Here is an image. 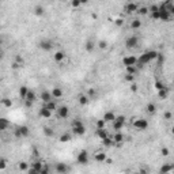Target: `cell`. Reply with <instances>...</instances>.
Returning <instances> with one entry per match:
<instances>
[{
	"instance_id": "cell-17",
	"label": "cell",
	"mask_w": 174,
	"mask_h": 174,
	"mask_svg": "<svg viewBox=\"0 0 174 174\" xmlns=\"http://www.w3.org/2000/svg\"><path fill=\"white\" fill-rule=\"evenodd\" d=\"M64 59H65V53H64L63 50H56V52H55V55H53V60H55L56 63H61Z\"/></svg>"
},
{
	"instance_id": "cell-37",
	"label": "cell",
	"mask_w": 174,
	"mask_h": 174,
	"mask_svg": "<svg viewBox=\"0 0 174 174\" xmlns=\"http://www.w3.org/2000/svg\"><path fill=\"white\" fill-rule=\"evenodd\" d=\"M1 105L4 106V107H11L13 106V101L10 100V98H3L1 100Z\"/></svg>"
},
{
	"instance_id": "cell-41",
	"label": "cell",
	"mask_w": 174,
	"mask_h": 174,
	"mask_svg": "<svg viewBox=\"0 0 174 174\" xmlns=\"http://www.w3.org/2000/svg\"><path fill=\"white\" fill-rule=\"evenodd\" d=\"M154 86H155V88L158 90V91H159V90H163V88H166V86H165V84H163L161 80H156Z\"/></svg>"
},
{
	"instance_id": "cell-13",
	"label": "cell",
	"mask_w": 174,
	"mask_h": 174,
	"mask_svg": "<svg viewBox=\"0 0 174 174\" xmlns=\"http://www.w3.org/2000/svg\"><path fill=\"white\" fill-rule=\"evenodd\" d=\"M50 94H52V98L53 100H59V98H61L63 97V90L60 88V87H53L52 88V91H50Z\"/></svg>"
},
{
	"instance_id": "cell-27",
	"label": "cell",
	"mask_w": 174,
	"mask_h": 174,
	"mask_svg": "<svg viewBox=\"0 0 174 174\" xmlns=\"http://www.w3.org/2000/svg\"><path fill=\"white\" fill-rule=\"evenodd\" d=\"M106 158H107V156H106L105 152H97V154L94 155V159L98 162V163H103V162L106 161Z\"/></svg>"
},
{
	"instance_id": "cell-55",
	"label": "cell",
	"mask_w": 174,
	"mask_h": 174,
	"mask_svg": "<svg viewBox=\"0 0 174 174\" xmlns=\"http://www.w3.org/2000/svg\"><path fill=\"white\" fill-rule=\"evenodd\" d=\"M130 90H132L133 93H136L137 91V84L136 83H130Z\"/></svg>"
},
{
	"instance_id": "cell-33",
	"label": "cell",
	"mask_w": 174,
	"mask_h": 174,
	"mask_svg": "<svg viewBox=\"0 0 174 174\" xmlns=\"http://www.w3.org/2000/svg\"><path fill=\"white\" fill-rule=\"evenodd\" d=\"M94 48H95V44H94V41L88 40V41L86 42V45H84V49H86L87 52H93Z\"/></svg>"
},
{
	"instance_id": "cell-18",
	"label": "cell",
	"mask_w": 174,
	"mask_h": 174,
	"mask_svg": "<svg viewBox=\"0 0 174 174\" xmlns=\"http://www.w3.org/2000/svg\"><path fill=\"white\" fill-rule=\"evenodd\" d=\"M78 102H79V105L86 106V105H88L90 98H88V95H86V94H79V97H78Z\"/></svg>"
},
{
	"instance_id": "cell-5",
	"label": "cell",
	"mask_w": 174,
	"mask_h": 174,
	"mask_svg": "<svg viewBox=\"0 0 174 174\" xmlns=\"http://www.w3.org/2000/svg\"><path fill=\"white\" fill-rule=\"evenodd\" d=\"M137 45H139V37L137 36H129V37L125 40L127 49H135Z\"/></svg>"
},
{
	"instance_id": "cell-34",
	"label": "cell",
	"mask_w": 174,
	"mask_h": 174,
	"mask_svg": "<svg viewBox=\"0 0 174 174\" xmlns=\"http://www.w3.org/2000/svg\"><path fill=\"white\" fill-rule=\"evenodd\" d=\"M18 169L20 171H27V170H29V163H27V162H19Z\"/></svg>"
},
{
	"instance_id": "cell-44",
	"label": "cell",
	"mask_w": 174,
	"mask_h": 174,
	"mask_svg": "<svg viewBox=\"0 0 174 174\" xmlns=\"http://www.w3.org/2000/svg\"><path fill=\"white\" fill-rule=\"evenodd\" d=\"M136 67H127V74L129 75H135L136 74Z\"/></svg>"
},
{
	"instance_id": "cell-3",
	"label": "cell",
	"mask_w": 174,
	"mask_h": 174,
	"mask_svg": "<svg viewBox=\"0 0 174 174\" xmlns=\"http://www.w3.org/2000/svg\"><path fill=\"white\" fill-rule=\"evenodd\" d=\"M158 7H159V10H158V11H159V20H163V22L170 20L173 15H170V14L167 13V10L165 8V3H161Z\"/></svg>"
},
{
	"instance_id": "cell-32",
	"label": "cell",
	"mask_w": 174,
	"mask_h": 174,
	"mask_svg": "<svg viewBox=\"0 0 174 174\" xmlns=\"http://www.w3.org/2000/svg\"><path fill=\"white\" fill-rule=\"evenodd\" d=\"M27 91H29V87L27 86H20V88H19V97L22 100H25L26 95H27Z\"/></svg>"
},
{
	"instance_id": "cell-6",
	"label": "cell",
	"mask_w": 174,
	"mask_h": 174,
	"mask_svg": "<svg viewBox=\"0 0 174 174\" xmlns=\"http://www.w3.org/2000/svg\"><path fill=\"white\" fill-rule=\"evenodd\" d=\"M88 161H90V158H88V152H87L86 150H82L80 152L76 155V162L79 165H87Z\"/></svg>"
},
{
	"instance_id": "cell-35",
	"label": "cell",
	"mask_w": 174,
	"mask_h": 174,
	"mask_svg": "<svg viewBox=\"0 0 174 174\" xmlns=\"http://www.w3.org/2000/svg\"><path fill=\"white\" fill-rule=\"evenodd\" d=\"M71 137H72V136H71V133H63L59 140H60L61 143H67V142H69V140H71Z\"/></svg>"
},
{
	"instance_id": "cell-8",
	"label": "cell",
	"mask_w": 174,
	"mask_h": 174,
	"mask_svg": "<svg viewBox=\"0 0 174 174\" xmlns=\"http://www.w3.org/2000/svg\"><path fill=\"white\" fill-rule=\"evenodd\" d=\"M136 63H137V57L136 56L129 55V56L123 57V64L125 65V68H127V67H136Z\"/></svg>"
},
{
	"instance_id": "cell-31",
	"label": "cell",
	"mask_w": 174,
	"mask_h": 174,
	"mask_svg": "<svg viewBox=\"0 0 174 174\" xmlns=\"http://www.w3.org/2000/svg\"><path fill=\"white\" fill-rule=\"evenodd\" d=\"M8 127H10L8 120H7V118H3V117L0 118V132H1V130H6Z\"/></svg>"
},
{
	"instance_id": "cell-12",
	"label": "cell",
	"mask_w": 174,
	"mask_h": 174,
	"mask_svg": "<svg viewBox=\"0 0 174 174\" xmlns=\"http://www.w3.org/2000/svg\"><path fill=\"white\" fill-rule=\"evenodd\" d=\"M40 98H41V101H42L44 103H48V102H50V101H53L52 94H50V91H48V90H44L42 93L40 94Z\"/></svg>"
},
{
	"instance_id": "cell-56",
	"label": "cell",
	"mask_w": 174,
	"mask_h": 174,
	"mask_svg": "<svg viewBox=\"0 0 174 174\" xmlns=\"http://www.w3.org/2000/svg\"><path fill=\"white\" fill-rule=\"evenodd\" d=\"M27 174H40V173H38L37 170H34L33 167H30L29 170H27Z\"/></svg>"
},
{
	"instance_id": "cell-40",
	"label": "cell",
	"mask_w": 174,
	"mask_h": 174,
	"mask_svg": "<svg viewBox=\"0 0 174 174\" xmlns=\"http://www.w3.org/2000/svg\"><path fill=\"white\" fill-rule=\"evenodd\" d=\"M98 48L102 50H105L106 48H107V42H106L105 40H101V41H98Z\"/></svg>"
},
{
	"instance_id": "cell-29",
	"label": "cell",
	"mask_w": 174,
	"mask_h": 174,
	"mask_svg": "<svg viewBox=\"0 0 174 174\" xmlns=\"http://www.w3.org/2000/svg\"><path fill=\"white\" fill-rule=\"evenodd\" d=\"M169 97V88L166 87V88H163V90H159L158 91V98L159 100H166Z\"/></svg>"
},
{
	"instance_id": "cell-10",
	"label": "cell",
	"mask_w": 174,
	"mask_h": 174,
	"mask_svg": "<svg viewBox=\"0 0 174 174\" xmlns=\"http://www.w3.org/2000/svg\"><path fill=\"white\" fill-rule=\"evenodd\" d=\"M38 46H40V49L44 50V52H50V50L53 49V42H52L50 40H42V41H40Z\"/></svg>"
},
{
	"instance_id": "cell-61",
	"label": "cell",
	"mask_w": 174,
	"mask_h": 174,
	"mask_svg": "<svg viewBox=\"0 0 174 174\" xmlns=\"http://www.w3.org/2000/svg\"><path fill=\"white\" fill-rule=\"evenodd\" d=\"M159 174H163V173H159Z\"/></svg>"
},
{
	"instance_id": "cell-53",
	"label": "cell",
	"mask_w": 174,
	"mask_h": 174,
	"mask_svg": "<svg viewBox=\"0 0 174 174\" xmlns=\"http://www.w3.org/2000/svg\"><path fill=\"white\" fill-rule=\"evenodd\" d=\"M163 117H165V120H171L173 114H171V112H166L165 114H163Z\"/></svg>"
},
{
	"instance_id": "cell-60",
	"label": "cell",
	"mask_w": 174,
	"mask_h": 174,
	"mask_svg": "<svg viewBox=\"0 0 174 174\" xmlns=\"http://www.w3.org/2000/svg\"><path fill=\"white\" fill-rule=\"evenodd\" d=\"M132 174H139V173H137V171H136V173H132Z\"/></svg>"
},
{
	"instance_id": "cell-39",
	"label": "cell",
	"mask_w": 174,
	"mask_h": 174,
	"mask_svg": "<svg viewBox=\"0 0 174 174\" xmlns=\"http://www.w3.org/2000/svg\"><path fill=\"white\" fill-rule=\"evenodd\" d=\"M136 13L139 14V15H147V14H148V8H147V7H139Z\"/></svg>"
},
{
	"instance_id": "cell-1",
	"label": "cell",
	"mask_w": 174,
	"mask_h": 174,
	"mask_svg": "<svg viewBox=\"0 0 174 174\" xmlns=\"http://www.w3.org/2000/svg\"><path fill=\"white\" fill-rule=\"evenodd\" d=\"M156 56H158V52H156V50H147V52H144L143 55L137 59L136 68L137 67H144V65H146V64H148L150 61L155 60Z\"/></svg>"
},
{
	"instance_id": "cell-19",
	"label": "cell",
	"mask_w": 174,
	"mask_h": 174,
	"mask_svg": "<svg viewBox=\"0 0 174 174\" xmlns=\"http://www.w3.org/2000/svg\"><path fill=\"white\" fill-rule=\"evenodd\" d=\"M44 165H45V162H42L41 159H36V161H33V163H31V167L34 169V170H37L38 173H40L41 169L44 167Z\"/></svg>"
},
{
	"instance_id": "cell-15",
	"label": "cell",
	"mask_w": 174,
	"mask_h": 174,
	"mask_svg": "<svg viewBox=\"0 0 174 174\" xmlns=\"http://www.w3.org/2000/svg\"><path fill=\"white\" fill-rule=\"evenodd\" d=\"M137 8H139V4L137 3H128L127 6H125V13L127 14H132L135 13V11H137Z\"/></svg>"
},
{
	"instance_id": "cell-16",
	"label": "cell",
	"mask_w": 174,
	"mask_h": 174,
	"mask_svg": "<svg viewBox=\"0 0 174 174\" xmlns=\"http://www.w3.org/2000/svg\"><path fill=\"white\" fill-rule=\"evenodd\" d=\"M174 169V165L173 163H165L163 166L161 167V170H159V173H163V174H170L171 171H173Z\"/></svg>"
},
{
	"instance_id": "cell-51",
	"label": "cell",
	"mask_w": 174,
	"mask_h": 174,
	"mask_svg": "<svg viewBox=\"0 0 174 174\" xmlns=\"http://www.w3.org/2000/svg\"><path fill=\"white\" fill-rule=\"evenodd\" d=\"M114 23H116V26H120V27H121V26L124 25V19L117 18V19H116V22H114Z\"/></svg>"
},
{
	"instance_id": "cell-7",
	"label": "cell",
	"mask_w": 174,
	"mask_h": 174,
	"mask_svg": "<svg viewBox=\"0 0 174 174\" xmlns=\"http://www.w3.org/2000/svg\"><path fill=\"white\" fill-rule=\"evenodd\" d=\"M55 170H56L57 174H68L69 173V166L64 162H57L56 166H55Z\"/></svg>"
},
{
	"instance_id": "cell-45",
	"label": "cell",
	"mask_w": 174,
	"mask_h": 174,
	"mask_svg": "<svg viewBox=\"0 0 174 174\" xmlns=\"http://www.w3.org/2000/svg\"><path fill=\"white\" fill-rule=\"evenodd\" d=\"M40 174H49V166H48L46 163H45V165H44V167L41 169Z\"/></svg>"
},
{
	"instance_id": "cell-30",
	"label": "cell",
	"mask_w": 174,
	"mask_h": 174,
	"mask_svg": "<svg viewBox=\"0 0 174 174\" xmlns=\"http://www.w3.org/2000/svg\"><path fill=\"white\" fill-rule=\"evenodd\" d=\"M146 110H147V113H150V114H155L156 113V105L155 103H152V102H150V103H147V106H146Z\"/></svg>"
},
{
	"instance_id": "cell-43",
	"label": "cell",
	"mask_w": 174,
	"mask_h": 174,
	"mask_svg": "<svg viewBox=\"0 0 174 174\" xmlns=\"http://www.w3.org/2000/svg\"><path fill=\"white\" fill-rule=\"evenodd\" d=\"M6 167H7V159L0 158V170H4Z\"/></svg>"
},
{
	"instance_id": "cell-2",
	"label": "cell",
	"mask_w": 174,
	"mask_h": 174,
	"mask_svg": "<svg viewBox=\"0 0 174 174\" xmlns=\"http://www.w3.org/2000/svg\"><path fill=\"white\" fill-rule=\"evenodd\" d=\"M72 133L76 136H83L86 133V127L83 125L80 120H75L72 123Z\"/></svg>"
},
{
	"instance_id": "cell-21",
	"label": "cell",
	"mask_w": 174,
	"mask_h": 174,
	"mask_svg": "<svg viewBox=\"0 0 174 174\" xmlns=\"http://www.w3.org/2000/svg\"><path fill=\"white\" fill-rule=\"evenodd\" d=\"M112 124H113V130H114V132H121V129L124 128L125 123H123V121H118L117 118H116Z\"/></svg>"
},
{
	"instance_id": "cell-47",
	"label": "cell",
	"mask_w": 174,
	"mask_h": 174,
	"mask_svg": "<svg viewBox=\"0 0 174 174\" xmlns=\"http://www.w3.org/2000/svg\"><path fill=\"white\" fill-rule=\"evenodd\" d=\"M71 6L74 7V8H78V7L82 6V1H79V0H72L71 1Z\"/></svg>"
},
{
	"instance_id": "cell-58",
	"label": "cell",
	"mask_w": 174,
	"mask_h": 174,
	"mask_svg": "<svg viewBox=\"0 0 174 174\" xmlns=\"http://www.w3.org/2000/svg\"><path fill=\"white\" fill-rule=\"evenodd\" d=\"M3 56H4V55H3V49H1V46H0V60L3 59Z\"/></svg>"
},
{
	"instance_id": "cell-9",
	"label": "cell",
	"mask_w": 174,
	"mask_h": 174,
	"mask_svg": "<svg viewBox=\"0 0 174 174\" xmlns=\"http://www.w3.org/2000/svg\"><path fill=\"white\" fill-rule=\"evenodd\" d=\"M29 133H30V129L26 125H19L18 128L15 129V135L18 137H26V136H29Z\"/></svg>"
},
{
	"instance_id": "cell-26",
	"label": "cell",
	"mask_w": 174,
	"mask_h": 174,
	"mask_svg": "<svg viewBox=\"0 0 174 174\" xmlns=\"http://www.w3.org/2000/svg\"><path fill=\"white\" fill-rule=\"evenodd\" d=\"M38 114H40V117H44V118H49L50 116H52V112H49L45 106H42L41 109H40V112H38Z\"/></svg>"
},
{
	"instance_id": "cell-59",
	"label": "cell",
	"mask_w": 174,
	"mask_h": 174,
	"mask_svg": "<svg viewBox=\"0 0 174 174\" xmlns=\"http://www.w3.org/2000/svg\"><path fill=\"white\" fill-rule=\"evenodd\" d=\"M0 46H1V38H0Z\"/></svg>"
},
{
	"instance_id": "cell-23",
	"label": "cell",
	"mask_w": 174,
	"mask_h": 174,
	"mask_svg": "<svg viewBox=\"0 0 174 174\" xmlns=\"http://www.w3.org/2000/svg\"><path fill=\"white\" fill-rule=\"evenodd\" d=\"M44 106H45V107H46V109H48V110H49V112H56L57 110V107H59V106H57V103H56V101L53 100V101H50V102H48V103H44Z\"/></svg>"
},
{
	"instance_id": "cell-36",
	"label": "cell",
	"mask_w": 174,
	"mask_h": 174,
	"mask_svg": "<svg viewBox=\"0 0 174 174\" xmlns=\"http://www.w3.org/2000/svg\"><path fill=\"white\" fill-rule=\"evenodd\" d=\"M102 144H103L105 147H112V146H113L114 143H113L112 137H110V136H107L106 139H103V140H102Z\"/></svg>"
},
{
	"instance_id": "cell-54",
	"label": "cell",
	"mask_w": 174,
	"mask_h": 174,
	"mask_svg": "<svg viewBox=\"0 0 174 174\" xmlns=\"http://www.w3.org/2000/svg\"><path fill=\"white\" fill-rule=\"evenodd\" d=\"M139 174H148V169L147 167H140V170L137 171Z\"/></svg>"
},
{
	"instance_id": "cell-25",
	"label": "cell",
	"mask_w": 174,
	"mask_h": 174,
	"mask_svg": "<svg viewBox=\"0 0 174 174\" xmlns=\"http://www.w3.org/2000/svg\"><path fill=\"white\" fill-rule=\"evenodd\" d=\"M36 100H37V95H36V93H34V91H31V90H29V91H27V95H26V98H25V101H27V102L33 103V102H36Z\"/></svg>"
},
{
	"instance_id": "cell-28",
	"label": "cell",
	"mask_w": 174,
	"mask_h": 174,
	"mask_svg": "<svg viewBox=\"0 0 174 174\" xmlns=\"http://www.w3.org/2000/svg\"><path fill=\"white\" fill-rule=\"evenodd\" d=\"M130 29L132 30H139V29H142V20L140 19H133L132 22H130Z\"/></svg>"
},
{
	"instance_id": "cell-50",
	"label": "cell",
	"mask_w": 174,
	"mask_h": 174,
	"mask_svg": "<svg viewBox=\"0 0 174 174\" xmlns=\"http://www.w3.org/2000/svg\"><path fill=\"white\" fill-rule=\"evenodd\" d=\"M161 154H162L163 156H167L169 154H170V150L165 147V148H162V150H161Z\"/></svg>"
},
{
	"instance_id": "cell-14",
	"label": "cell",
	"mask_w": 174,
	"mask_h": 174,
	"mask_svg": "<svg viewBox=\"0 0 174 174\" xmlns=\"http://www.w3.org/2000/svg\"><path fill=\"white\" fill-rule=\"evenodd\" d=\"M112 140L114 144H123V142H124V135H123V132H116V133L113 135Z\"/></svg>"
},
{
	"instance_id": "cell-42",
	"label": "cell",
	"mask_w": 174,
	"mask_h": 174,
	"mask_svg": "<svg viewBox=\"0 0 174 174\" xmlns=\"http://www.w3.org/2000/svg\"><path fill=\"white\" fill-rule=\"evenodd\" d=\"M125 82H128V83H133V80H135V75H129V74H127L125 75Z\"/></svg>"
},
{
	"instance_id": "cell-49",
	"label": "cell",
	"mask_w": 174,
	"mask_h": 174,
	"mask_svg": "<svg viewBox=\"0 0 174 174\" xmlns=\"http://www.w3.org/2000/svg\"><path fill=\"white\" fill-rule=\"evenodd\" d=\"M15 63H18L19 65H22V67H23V63H25V60H23V57L16 56V59H15Z\"/></svg>"
},
{
	"instance_id": "cell-38",
	"label": "cell",
	"mask_w": 174,
	"mask_h": 174,
	"mask_svg": "<svg viewBox=\"0 0 174 174\" xmlns=\"http://www.w3.org/2000/svg\"><path fill=\"white\" fill-rule=\"evenodd\" d=\"M44 135L45 136H48V137H50V136H53V130H52V128H49V127H44Z\"/></svg>"
},
{
	"instance_id": "cell-52",
	"label": "cell",
	"mask_w": 174,
	"mask_h": 174,
	"mask_svg": "<svg viewBox=\"0 0 174 174\" xmlns=\"http://www.w3.org/2000/svg\"><path fill=\"white\" fill-rule=\"evenodd\" d=\"M156 59H158V64H162V63L165 61V57H163V55H161V53H158Z\"/></svg>"
},
{
	"instance_id": "cell-24",
	"label": "cell",
	"mask_w": 174,
	"mask_h": 174,
	"mask_svg": "<svg viewBox=\"0 0 174 174\" xmlns=\"http://www.w3.org/2000/svg\"><path fill=\"white\" fill-rule=\"evenodd\" d=\"M33 13H34V15H37V16H44V15H45V8H44V6H41V4H37V6L34 7Z\"/></svg>"
},
{
	"instance_id": "cell-4",
	"label": "cell",
	"mask_w": 174,
	"mask_h": 174,
	"mask_svg": "<svg viewBox=\"0 0 174 174\" xmlns=\"http://www.w3.org/2000/svg\"><path fill=\"white\" fill-rule=\"evenodd\" d=\"M133 128L136 130H146L148 128V121L146 118H136L133 121Z\"/></svg>"
},
{
	"instance_id": "cell-48",
	"label": "cell",
	"mask_w": 174,
	"mask_h": 174,
	"mask_svg": "<svg viewBox=\"0 0 174 174\" xmlns=\"http://www.w3.org/2000/svg\"><path fill=\"white\" fill-rule=\"evenodd\" d=\"M159 10V8H158ZM151 18L155 19V20H159V11H154V13H151Z\"/></svg>"
},
{
	"instance_id": "cell-57",
	"label": "cell",
	"mask_w": 174,
	"mask_h": 174,
	"mask_svg": "<svg viewBox=\"0 0 174 174\" xmlns=\"http://www.w3.org/2000/svg\"><path fill=\"white\" fill-rule=\"evenodd\" d=\"M13 68H14V69H18V68H22V65H19L18 63H15V61H14V64H13Z\"/></svg>"
},
{
	"instance_id": "cell-20",
	"label": "cell",
	"mask_w": 174,
	"mask_h": 174,
	"mask_svg": "<svg viewBox=\"0 0 174 174\" xmlns=\"http://www.w3.org/2000/svg\"><path fill=\"white\" fill-rule=\"evenodd\" d=\"M102 120H103L105 123H113V121L116 120V114H114L113 112H106L105 114H103Z\"/></svg>"
},
{
	"instance_id": "cell-11",
	"label": "cell",
	"mask_w": 174,
	"mask_h": 174,
	"mask_svg": "<svg viewBox=\"0 0 174 174\" xmlns=\"http://www.w3.org/2000/svg\"><path fill=\"white\" fill-rule=\"evenodd\" d=\"M56 112H57V116H59L60 118H68V116H69V107L67 105L59 106Z\"/></svg>"
},
{
	"instance_id": "cell-46",
	"label": "cell",
	"mask_w": 174,
	"mask_h": 174,
	"mask_svg": "<svg viewBox=\"0 0 174 174\" xmlns=\"http://www.w3.org/2000/svg\"><path fill=\"white\" fill-rule=\"evenodd\" d=\"M102 128H105V121L103 120H98L97 121V129H102Z\"/></svg>"
},
{
	"instance_id": "cell-22",
	"label": "cell",
	"mask_w": 174,
	"mask_h": 174,
	"mask_svg": "<svg viewBox=\"0 0 174 174\" xmlns=\"http://www.w3.org/2000/svg\"><path fill=\"white\" fill-rule=\"evenodd\" d=\"M95 136L100 137L101 140H103V139H106V137L109 136V132H107L105 128H102V129H97L95 130Z\"/></svg>"
}]
</instances>
